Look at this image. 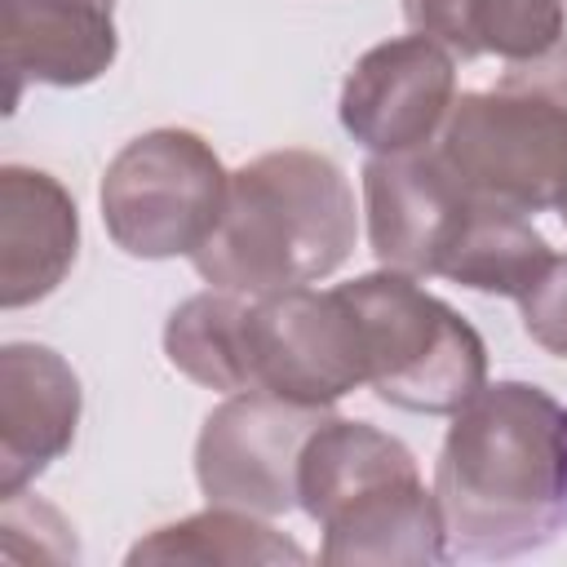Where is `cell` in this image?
Segmentation results:
<instances>
[{
    "instance_id": "obj_4",
    "label": "cell",
    "mask_w": 567,
    "mask_h": 567,
    "mask_svg": "<svg viewBox=\"0 0 567 567\" xmlns=\"http://www.w3.org/2000/svg\"><path fill=\"white\" fill-rule=\"evenodd\" d=\"M337 288L359 319L368 385L381 403L452 416L487 385L483 337L421 279L381 266Z\"/></svg>"
},
{
    "instance_id": "obj_20",
    "label": "cell",
    "mask_w": 567,
    "mask_h": 567,
    "mask_svg": "<svg viewBox=\"0 0 567 567\" xmlns=\"http://www.w3.org/2000/svg\"><path fill=\"white\" fill-rule=\"evenodd\" d=\"M558 213H563V226H567V204H563V208H558Z\"/></svg>"
},
{
    "instance_id": "obj_16",
    "label": "cell",
    "mask_w": 567,
    "mask_h": 567,
    "mask_svg": "<svg viewBox=\"0 0 567 567\" xmlns=\"http://www.w3.org/2000/svg\"><path fill=\"white\" fill-rule=\"evenodd\" d=\"M248 319L252 297L208 288L186 297L164 323L168 363L204 390L239 394L252 390V354H248Z\"/></svg>"
},
{
    "instance_id": "obj_2",
    "label": "cell",
    "mask_w": 567,
    "mask_h": 567,
    "mask_svg": "<svg viewBox=\"0 0 567 567\" xmlns=\"http://www.w3.org/2000/svg\"><path fill=\"white\" fill-rule=\"evenodd\" d=\"M354 239L359 213L341 164L284 146L230 173L221 221L190 261L208 288L275 297L341 270Z\"/></svg>"
},
{
    "instance_id": "obj_9",
    "label": "cell",
    "mask_w": 567,
    "mask_h": 567,
    "mask_svg": "<svg viewBox=\"0 0 567 567\" xmlns=\"http://www.w3.org/2000/svg\"><path fill=\"white\" fill-rule=\"evenodd\" d=\"M456 102V58L430 35L372 44L341 84V128L372 155L425 151L439 142Z\"/></svg>"
},
{
    "instance_id": "obj_17",
    "label": "cell",
    "mask_w": 567,
    "mask_h": 567,
    "mask_svg": "<svg viewBox=\"0 0 567 567\" xmlns=\"http://www.w3.org/2000/svg\"><path fill=\"white\" fill-rule=\"evenodd\" d=\"M549 261H554V248L532 226L527 213L478 199L456 248L443 261V279H452L470 292H492V297L518 301L545 275Z\"/></svg>"
},
{
    "instance_id": "obj_8",
    "label": "cell",
    "mask_w": 567,
    "mask_h": 567,
    "mask_svg": "<svg viewBox=\"0 0 567 567\" xmlns=\"http://www.w3.org/2000/svg\"><path fill=\"white\" fill-rule=\"evenodd\" d=\"M252 390H270L301 408H332L368 385L359 319L341 288H292L252 297L248 319Z\"/></svg>"
},
{
    "instance_id": "obj_18",
    "label": "cell",
    "mask_w": 567,
    "mask_h": 567,
    "mask_svg": "<svg viewBox=\"0 0 567 567\" xmlns=\"http://www.w3.org/2000/svg\"><path fill=\"white\" fill-rule=\"evenodd\" d=\"M0 532L13 536V540H4V558H13V563L31 558V549L18 545L22 532H35V558H49V563L80 558V545L71 536V523L53 505H44L40 496H27V487L13 492V496H0Z\"/></svg>"
},
{
    "instance_id": "obj_13",
    "label": "cell",
    "mask_w": 567,
    "mask_h": 567,
    "mask_svg": "<svg viewBox=\"0 0 567 567\" xmlns=\"http://www.w3.org/2000/svg\"><path fill=\"white\" fill-rule=\"evenodd\" d=\"M80 252V213L71 190L27 164L0 168V306L44 301Z\"/></svg>"
},
{
    "instance_id": "obj_14",
    "label": "cell",
    "mask_w": 567,
    "mask_h": 567,
    "mask_svg": "<svg viewBox=\"0 0 567 567\" xmlns=\"http://www.w3.org/2000/svg\"><path fill=\"white\" fill-rule=\"evenodd\" d=\"M416 35L439 40L452 58L536 62L567 35L563 0H403Z\"/></svg>"
},
{
    "instance_id": "obj_15",
    "label": "cell",
    "mask_w": 567,
    "mask_h": 567,
    "mask_svg": "<svg viewBox=\"0 0 567 567\" xmlns=\"http://www.w3.org/2000/svg\"><path fill=\"white\" fill-rule=\"evenodd\" d=\"M310 554L270 527L261 514L235 509V505H208L199 514H186L177 523H164L146 532L128 549V567L137 563H190V567H279V563H306Z\"/></svg>"
},
{
    "instance_id": "obj_19",
    "label": "cell",
    "mask_w": 567,
    "mask_h": 567,
    "mask_svg": "<svg viewBox=\"0 0 567 567\" xmlns=\"http://www.w3.org/2000/svg\"><path fill=\"white\" fill-rule=\"evenodd\" d=\"M523 332L554 359H567V257L554 252L545 275L518 297Z\"/></svg>"
},
{
    "instance_id": "obj_6",
    "label": "cell",
    "mask_w": 567,
    "mask_h": 567,
    "mask_svg": "<svg viewBox=\"0 0 567 567\" xmlns=\"http://www.w3.org/2000/svg\"><path fill=\"white\" fill-rule=\"evenodd\" d=\"M230 173L195 128H151L124 142L97 186L115 248L142 261L195 257L217 230Z\"/></svg>"
},
{
    "instance_id": "obj_11",
    "label": "cell",
    "mask_w": 567,
    "mask_h": 567,
    "mask_svg": "<svg viewBox=\"0 0 567 567\" xmlns=\"http://www.w3.org/2000/svg\"><path fill=\"white\" fill-rule=\"evenodd\" d=\"M84 394L75 368L35 341L0 350V496L35 483L71 452Z\"/></svg>"
},
{
    "instance_id": "obj_3",
    "label": "cell",
    "mask_w": 567,
    "mask_h": 567,
    "mask_svg": "<svg viewBox=\"0 0 567 567\" xmlns=\"http://www.w3.org/2000/svg\"><path fill=\"white\" fill-rule=\"evenodd\" d=\"M297 509L319 523V558L337 567H430L452 554L416 456L368 421L323 416L301 452Z\"/></svg>"
},
{
    "instance_id": "obj_21",
    "label": "cell",
    "mask_w": 567,
    "mask_h": 567,
    "mask_svg": "<svg viewBox=\"0 0 567 567\" xmlns=\"http://www.w3.org/2000/svg\"><path fill=\"white\" fill-rule=\"evenodd\" d=\"M563 4H567V0H563Z\"/></svg>"
},
{
    "instance_id": "obj_5",
    "label": "cell",
    "mask_w": 567,
    "mask_h": 567,
    "mask_svg": "<svg viewBox=\"0 0 567 567\" xmlns=\"http://www.w3.org/2000/svg\"><path fill=\"white\" fill-rule=\"evenodd\" d=\"M434 151L474 199L514 213L567 204V97L527 62L492 89L461 93Z\"/></svg>"
},
{
    "instance_id": "obj_10",
    "label": "cell",
    "mask_w": 567,
    "mask_h": 567,
    "mask_svg": "<svg viewBox=\"0 0 567 567\" xmlns=\"http://www.w3.org/2000/svg\"><path fill=\"white\" fill-rule=\"evenodd\" d=\"M474 195L439 159L434 146L403 155H372L363 164V217L372 257L385 270L430 279L443 275L447 252L456 248Z\"/></svg>"
},
{
    "instance_id": "obj_7",
    "label": "cell",
    "mask_w": 567,
    "mask_h": 567,
    "mask_svg": "<svg viewBox=\"0 0 567 567\" xmlns=\"http://www.w3.org/2000/svg\"><path fill=\"white\" fill-rule=\"evenodd\" d=\"M323 416L328 408H301L270 390L226 394L195 439V483L208 505H235L261 518L297 509L301 452Z\"/></svg>"
},
{
    "instance_id": "obj_1",
    "label": "cell",
    "mask_w": 567,
    "mask_h": 567,
    "mask_svg": "<svg viewBox=\"0 0 567 567\" xmlns=\"http://www.w3.org/2000/svg\"><path fill=\"white\" fill-rule=\"evenodd\" d=\"M452 554L514 558L567 527V403L532 381L483 385L434 461Z\"/></svg>"
},
{
    "instance_id": "obj_12",
    "label": "cell",
    "mask_w": 567,
    "mask_h": 567,
    "mask_svg": "<svg viewBox=\"0 0 567 567\" xmlns=\"http://www.w3.org/2000/svg\"><path fill=\"white\" fill-rule=\"evenodd\" d=\"M0 13L9 111L22 84L80 89L106 75L120 53L115 0H0Z\"/></svg>"
}]
</instances>
